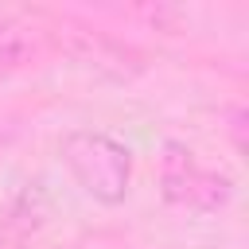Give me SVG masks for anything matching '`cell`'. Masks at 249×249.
Here are the masks:
<instances>
[{
  "instance_id": "1",
  "label": "cell",
  "mask_w": 249,
  "mask_h": 249,
  "mask_svg": "<svg viewBox=\"0 0 249 249\" xmlns=\"http://www.w3.org/2000/svg\"><path fill=\"white\" fill-rule=\"evenodd\" d=\"M62 163L70 167L78 187L105 206H117L128 195L132 156L124 144H117L105 132H70L62 140Z\"/></svg>"
},
{
  "instance_id": "2",
  "label": "cell",
  "mask_w": 249,
  "mask_h": 249,
  "mask_svg": "<svg viewBox=\"0 0 249 249\" xmlns=\"http://www.w3.org/2000/svg\"><path fill=\"white\" fill-rule=\"evenodd\" d=\"M160 187H163L167 202L187 206V210H218L233 198V183L226 175L210 171L206 163H198L195 152L183 148V144H167Z\"/></svg>"
},
{
  "instance_id": "3",
  "label": "cell",
  "mask_w": 249,
  "mask_h": 249,
  "mask_svg": "<svg viewBox=\"0 0 249 249\" xmlns=\"http://www.w3.org/2000/svg\"><path fill=\"white\" fill-rule=\"evenodd\" d=\"M47 218H51V198H47L43 183H27V187L16 195L12 210L4 214V222H0V241H4L8 249H19V245H27V241L43 230Z\"/></svg>"
},
{
  "instance_id": "4",
  "label": "cell",
  "mask_w": 249,
  "mask_h": 249,
  "mask_svg": "<svg viewBox=\"0 0 249 249\" xmlns=\"http://www.w3.org/2000/svg\"><path fill=\"white\" fill-rule=\"evenodd\" d=\"M31 47H35V35L27 23H19V19L0 23V70H16L19 62H27Z\"/></svg>"
}]
</instances>
